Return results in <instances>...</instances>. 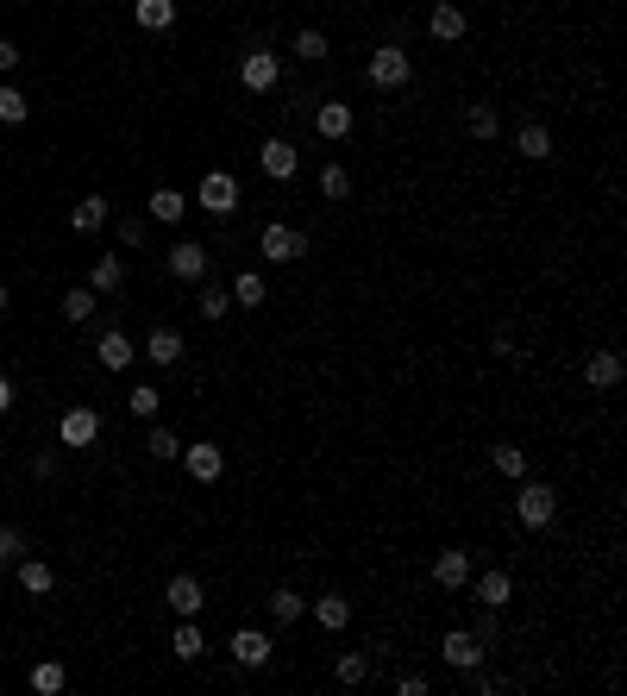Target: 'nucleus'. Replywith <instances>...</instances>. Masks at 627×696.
I'll return each mask as SVG.
<instances>
[{
	"mask_svg": "<svg viewBox=\"0 0 627 696\" xmlns=\"http://www.w3.org/2000/svg\"><path fill=\"white\" fill-rule=\"evenodd\" d=\"M364 82L377 88V95H402V88L414 82V57L402 51V44H377L364 63Z\"/></svg>",
	"mask_w": 627,
	"mask_h": 696,
	"instance_id": "obj_1",
	"label": "nucleus"
},
{
	"mask_svg": "<svg viewBox=\"0 0 627 696\" xmlns=\"http://www.w3.org/2000/svg\"><path fill=\"white\" fill-rule=\"evenodd\" d=\"M195 207H201L207 220H232V214L245 207L239 176H232V170H207V176H201V189H195Z\"/></svg>",
	"mask_w": 627,
	"mask_h": 696,
	"instance_id": "obj_2",
	"label": "nucleus"
},
{
	"mask_svg": "<svg viewBox=\"0 0 627 696\" xmlns=\"http://www.w3.org/2000/svg\"><path fill=\"white\" fill-rule=\"evenodd\" d=\"M552 515H559V490H552V483H527L521 477V490H515V521L521 527H552Z\"/></svg>",
	"mask_w": 627,
	"mask_h": 696,
	"instance_id": "obj_3",
	"label": "nucleus"
},
{
	"mask_svg": "<svg viewBox=\"0 0 627 696\" xmlns=\"http://www.w3.org/2000/svg\"><path fill=\"white\" fill-rule=\"evenodd\" d=\"M258 251H264V264H295V258H308V232L270 220V226L258 232Z\"/></svg>",
	"mask_w": 627,
	"mask_h": 696,
	"instance_id": "obj_4",
	"label": "nucleus"
},
{
	"mask_svg": "<svg viewBox=\"0 0 627 696\" xmlns=\"http://www.w3.org/2000/svg\"><path fill=\"white\" fill-rule=\"evenodd\" d=\"M57 439L69 452H88L101 439V408H88V402H76V408H63L57 414Z\"/></svg>",
	"mask_w": 627,
	"mask_h": 696,
	"instance_id": "obj_5",
	"label": "nucleus"
},
{
	"mask_svg": "<svg viewBox=\"0 0 627 696\" xmlns=\"http://www.w3.org/2000/svg\"><path fill=\"white\" fill-rule=\"evenodd\" d=\"M226 653H232V665H239V671H264L276 646H270L264 628H232V646H226Z\"/></svg>",
	"mask_w": 627,
	"mask_h": 696,
	"instance_id": "obj_6",
	"label": "nucleus"
},
{
	"mask_svg": "<svg viewBox=\"0 0 627 696\" xmlns=\"http://www.w3.org/2000/svg\"><path fill=\"white\" fill-rule=\"evenodd\" d=\"M276 76H283V57H276V51H245L239 57V82L251 88V95H270Z\"/></svg>",
	"mask_w": 627,
	"mask_h": 696,
	"instance_id": "obj_7",
	"label": "nucleus"
},
{
	"mask_svg": "<svg viewBox=\"0 0 627 696\" xmlns=\"http://www.w3.org/2000/svg\"><path fill=\"white\" fill-rule=\"evenodd\" d=\"M439 659H446L452 671H471V665H483V659H490V646H483L471 628H452L446 640H439Z\"/></svg>",
	"mask_w": 627,
	"mask_h": 696,
	"instance_id": "obj_8",
	"label": "nucleus"
},
{
	"mask_svg": "<svg viewBox=\"0 0 627 696\" xmlns=\"http://www.w3.org/2000/svg\"><path fill=\"white\" fill-rule=\"evenodd\" d=\"M258 164H264V176H270V182H295V170H301V151H295V138H264Z\"/></svg>",
	"mask_w": 627,
	"mask_h": 696,
	"instance_id": "obj_9",
	"label": "nucleus"
},
{
	"mask_svg": "<svg viewBox=\"0 0 627 696\" xmlns=\"http://www.w3.org/2000/svg\"><path fill=\"white\" fill-rule=\"evenodd\" d=\"M170 276L176 283H207V245H195V239H182V245H170Z\"/></svg>",
	"mask_w": 627,
	"mask_h": 696,
	"instance_id": "obj_10",
	"label": "nucleus"
},
{
	"mask_svg": "<svg viewBox=\"0 0 627 696\" xmlns=\"http://www.w3.org/2000/svg\"><path fill=\"white\" fill-rule=\"evenodd\" d=\"M427 32H433L439 44H458L464 32H471V13H464V7H458V0H439V7L427 13Z\"/></svg>",
	"mask_w": 627,
	"mask_h": 696,
	"instance_id": "obj_11",
	"label": "nucleus"
},
{
	"mask_svg": "<svg viewBox=\"0 0 627 696\" xmlns=\"http://www.w3.org/2000/svg\"><path fill=\"white\" fill-rule=\"evenodd\" d=\"M352 126H358L352 101H320V107H314V132L333 138V145H339V138H352Z\"/></svg>",
	"mask_w": 627,
	"mask_h": 696,
	"instance_id": "obj_12",
	"label": "nucleus"
},
{
	"mask_svg": "<svg viewBox=\"0 0 627 696\" xmlns=\"http://www.w3.org/2000/svg\"><path fill=\"white\" fill-rule=\"evenodd\" d=\"M182 464H189V477H195V483H220V471H226V452L214 446V439H195V446L182 452Z\"/></svg>",
	"mask_w": 627,
	"mask_h": 696,
	"instance_id": "obj_13",
	"label": "nucleus"
},
{
	"mask_svg": "<svg viewBox=\"0 0 627 696\" xmlns=\"http://www.w3.org/2000/svg\"><path fill=\"white\" fill-rule=\"evenodd\" d=\"M464 590L477 596V609H502V602H515V577H508V571H483Z\"/></svg>",
	"mask_w": 627,
	"mask_h": 696,
	"instance_id": "obj_14",
	"label": "nucleus"
},
{
	"mask_svg": "<svg viewBox=\"0 0 627 696\" xmlns=\"http://www.w3.org/2000/svg\"><path fill=\"white\" fill-rule=\"evenodd\" d=\"M182 352H189V345H182V333H176V327H151L145 358H151L157 370H176V364H182Z\"/></svg>",
	"mask_w": 627,
	"mask_h": 696,
	"instance_id": "obj_15",
	"label": "nucleus"
},
{
	"mask_svg": "<svg viewBox=\"0 0 627 696\" xmlns=\"http://www.w3.org/2000/svg\"><path fill=\"white\" fill-rule=\"evenodd\" d=\"M95 358H101V370H126V364L138 358V345H132V333H126V327H107V333H101V345H95Z\"/></svg>",
	"mask_w": 627,
	"mask_h": 696,
	"instance_id": "obj_16",
	"label": "nucleus"
},
{
	"mask_svg": "<svg viewBox=\"0 0 627 696\" xmlns=\"http://www.w3.org/2000/svg\"><path fill=\"white\" fill-rule=\"evenodd\" d=\"M88 289H95V295H120V289H126V258H120V251H101V258H95V270H88Z\"/></svg>",
	"mask_w": 627,
	"mask_h": 696,
	"instance_id": "obj_17",
	"label": "nucleus"
},
{
	"mask_svg": "<svg viewBox=\"0 0 627 696\" xmlns=\"http://www.w3.org/2000/svg\"><path fill=\"white\" fill-rule=\"evenodd\" d=\"M164 602H170L176 615H201V609H207V590H201V577H189V571H182V577H170Z\"/></svg>",
	"mask_w": 627,
	"mask_h": 696,
	"instance_id": "obj_18",
	"label": "nucleus"
},
{
	"mask_svg": "<svg viewBox=\"0 0 627 696\" xmlns=\"http://www.w3.org/2000/svg\"><path fill=\"white\" fill-rule=\"evenodd\" d=\"M433 584L439 590H464L471 584V552H439L433 559Z\"/></svg>",
	"mask_w": 627,
	"mask_h": 696,
	"instance_id": "obj_19",
	"label": "nucleus"
},
{
	"mask_svg": "<svg viewBox=\"0 0 627 696\" xmlns=\"http://www.w3.org/2000/svg\"><path fill=\"white\" fill-rule=\"evenodd\" d=\"M264 609H270V621H276V628H289V621H301V615H308V596H301V590H289V584H276Z\"/></svg>",
	"mask_w": 627,
	"mask_h": 696,
	"instance_id": "obj_20",
	"label": "nucleus"
},
{
	"mask_svg": "<svg viewBox=\"0 0 627 696\" xmlns=\"http://www.w3.org/2000/svg\"><path fill=\"white\" fill-rule=\"evenodd\" d=\"M308 615H314V621H320V628H327V634H339L345 621H352V602H345L339 590H327V596H314V602H308Z\"/></svg>",
	"mask_w": 627,
	"mask_h": 696,
	"instance_id": "obj_21",
	"label": "nucleus"
},
{
	"mask_svg": "<svg viewBox=\"0 0 627 696\" xmlns=\"http://www.w3.org/2000/svg\"><path fill=\"white\" fill-rule=\"evenodd\" d=\"M145 207H151V220H157V226H176L182 214H189V195L164 182V189H151V201H145Z\"/></svg>",
	"mask_w": 627,
	"mask_h": 696,
	"instance_id": "obj_22",
	"label": "nucleus"
},
{
	"mask_svg": "<svg viewBox=\"0 0 627 696\" xmlns=\"http://www.w3.org/2000/svg\"><path fill=\"white\" fill-rule=\"evenodd\" d=\"M584 383L590 389H615L621 383V352H590L584 358Z\"/></svg>",
	"mask_w": 627,
	"mask_h": 696,
	"instance_id": "obj_23",
	"label": "nucleus"
},
{
	"mask_svg": "<svg viewBox=\"0 0 627 696\" xmlns=\"http://www.w3.org/2000/svg\"><path fill=\"white\" fill-rule=\"evenodd\" d=\"M464 132H471V138H496L502 132L496 101H471V107H464Z\"/></svg>",
	"mask_w": 627,
	"mask_h": 696,
	"instance_id": "obj_24",
	"label": "nucleus"
},
{
	"mask_svg": "<svg viewBox=\"0 0 627 696\" xmlns=\"http://www.w3.org/2000/svg\"><path fill=\"white\" fill-rule=\"evenodd\" d=\"M515 151H521V157H533V164H546V157H552V132H546L540 120H527V126L515 132Z\"/></svg>",
	"mask_w": 627,
	"mask_h": 696,
	"instance_id": "obj_25",
	"label": "nucleus"
},
{
	"mask_svg": "<svg viewBox=\"0 0 627 696\" xmlns=\"http://www.w3.org/2000/svg\"><path fill=\"white\" fill-rule=\"evenodd\" d=\"M232 301H239V308H264V301H270V289H264V276L258 270H239V276H232V289H226Z\"/></svg>",
	"mask_w": 627,
	"mask_h": 696,
	"instance_id": "obj_26",
	"label": "nucleus"
},
{
	"mask_svg": "<svg viewBox=\"0 0 627 696\" xmlns=\"http://www.w3.org/2000/svg\"><path fill=\"white\" fill-rule=\"evenodd\" d=\"M57 308H63V320H69V327H82V320H88V314L101 308V295L88 289V283H76V289H69V295L57 301Z\"/></svg>",
	"mask_w": 627,
	"mask_h": 696,
	"instance_id": "obj_27",
	"label": "nucleus"
},
{
	"mask_svg": "<svg viewBox=\"0 0 627 696\" xmlns=\"http://www.w3.org/2000/svg\"><path fill=\"white\" fill-rule=\"evenodd\" d=\"M13 571H19V584H26L32 596H51V590H57V571L44 565V559H19Z\"/></svg>",
	"mask_w": 627,
	"mask_h": 696,
	"instance_id": "obj_28",
	"label": "nucleus"
},
{
	"mask_svg": "<svg viewBox=\"0 0 627 696\" xmlns=\"http://www.w3.org/2000/svg\"><path fill=\"white\" fill-rule=\"evenodd\" d=\"M138 26L145 32H170L176 26V0H138Z\"/></svg>",
	"mask_w": 627,
	"mask_h": 696,
	"instance_id": "obj_29",
	"label": "nucleus"
},
{
	"mask_svg": "<svg viewBox=\"0 0 627 696\" xmlns=\"http://www.w3.org/2000/svg\"><path fill=\"white\" fill-rule=\"evenodd\" d=\"M26 113H32V101H26V88H13V82H0V126H26Z\"/></svg>",
	"mask_w": 627,
	"mask_h": 696,
	"instance_id": "obj_30",
	"label": "nucleus"
},
{
	"mask_svg": "<svg viewBox=\"0 0 627 696\" xmlns=\"http://www.w3.org/2000/svg\"><path fill=\"white\" fill-rule=\"evenodd\" d=\"M69 226H76V232H101V226H107V201H101V195L76 201V207H69Z\"/></svg>",
	"mask_w": 627,
	"mask_h": 696,
	"instance_id": "obj_31",
	"label": "nucleus"
},
{
	"mask_svg": "<svg viewBox=\"0 0 627 696\" xmlns=\"http://www.w3.org/2000/svg\"><path fill=\"white\" fill-rule=\"evenodd\" d=\"M170 653H176V659H201V653H207V640H201V628H195V615H182V628L170 634Z\"/></svg>",
	"mask_w": 627,
	"mask_h": 696,
	"instance_id": "obj_32",
	"label": "nucleus"
},
{
	"mask_svg": "<svg viewBox=\"0 0 627 696\" xmlns=\"http://www.w3.org/2000/svg\"><path fill=\"white\" fill-rule=\"evenodd\" d=\"M63 684H69L63 659H38V665H32V690H38V696H57Z\"/></svg>",
	"mask_w": 627,
	"mask_h": 696,
	"instance_id": "obj_33",
	"label": "nucleus"
},
{
	"mask_svg": "<svg viewBox=\"0 0 627 696\" xmlns=\"http://www.w3.org/2000/svg\"><path fill=\"white\" fill-rule=\"evenodd\" d=\"M289 51H295L301 63H320V57H327V51H333V44H327V32H320V26H301V32H295V44H289Z\"/></svg>",
	"mask_w": 627,
	"mask_h": 696,
	"instance_id": "obj_34",
	"label": "nucleus"
},
{
	"mask_svg": "<svg viewBox=\"0 0 627 696\" xmlns=\"http://www.w3.org/2000/svg\"><path fill=\"white\" fill-rule=\"evenodd\" d=\"M145 452H151L157 464H170V458H182V439H176L170 427H151V433H145Z\"/></svg>",
	"mask_w": 627,
	"mask_h": 696,
	"instance_id": "obj_35",
	"label": "nucleus"
},
{
	"mask_svg": "<svg viewBox=\"0 0 627 696\" xmlns=\"http://www.w3.org/2000/svg\"><path fill=\"white\" fill-rule=\"evenodd\" d=\"M195 301H201V320H226V314H232V295H226L220 283H201Z\"/></svg>",
	"mask_w": 627,
	"mask_h": 696,
	"instance_id": "obj_36",
	"label": "nucleus"
},
{
	"mask_svg": "<svg viewBox=\"0 0 627 696\" xmlns=\"http://www.w3.org/2000/svg\"><path fill=\"white\" fill-rule=\"evenodd\" d=\"M490 464H496L502 477H527V452L508 446V439H502V446H490Z\"/></svg>",
	"mask_w": 627,
	"mask_h": 696,
	"instance_id": "obj_37",
	"label": "nucleus"
},
{
	"mask_svg": "<svg viewBox=\"0 0 627 696\" xmlns=\"http://www.w3.org/2000/svg\"><path fill=\"white\" fill-rule=\"evenodd\" d=\"M333 671H339V684H345V690H358V684L370 678V653H339Z\"/></svg>",
	"mask_w": 627,
	"mask_h": 696,
	"instance_id": "obj_38",
	"label": "nucleus"
},
{
	"mask_svg": "<svg viewBox=\"0 0 627 696\" xmlns=\"http://www.w3.org/2000/svg\"><path fill=\"white\" fill-rule=\"evenodd\" d=\"M126 408H132V421H157V408H164V396H157L151 383H138L132 396H126Z\"/></svg>",
	"mask_w": 627,
	"mask_h": 696,
	"instance_id": "obj_39",
	"label": "nucleus"
},
{
	"mask_svg": "<svg viewBox=\"0 0 627 696\" xmlns=\"http://www.w3.org/2000/svg\"><path fill=\"white\" fill-rule=\"evenodd\" d=\"M320 195H327V201H345V195H352V176H345V164H327V170H320Z\"/></svg>",
	"mask_w": 627,
	"mask_h": 696,
	"instance_id": "obj_40",
	"label": "nucleus"
},
{
	"mask_svg": "<svg viewBox=\"0 0 627 696\" xmlns=\"http://www.w3.org/2000/svg\"><path fill=\"white\" fill-rule=\"evenodd\" d=\"M19 559H26V533L7 521V527H0V565H19Z\"/></svg>",
	"mask_w": 627,
	"mask_h": 696,
	"instance_id": "obj_41",
	"label": "nucleus"
},
{
	"mask_svg": "<svg viewBox=\"0 0 627 696\" xmlns=\"http://www.w3.org/2000/svg\"><path fill=\"white\" fill-rule=\"evenodd\" d=\"M113 232H120V245H145V220H138V214H120Z\"/></svg>",
	"mask_w": 627,
	"mask_h": 696,
	"instance_id": "obj_42",
	"label": "nucleus"
},
{
	"mask_svg": "<svg viewBox=\"0 0 627 696\" xmlns=\"http://www.w3.org/2000/svg\"><path fill=\"white\" fill-rule=\"evenodd\" d=\"M396 690H402V696H427V678H421V671H402Z\"/></svg>",
	"mask_w": 627,
	"mask_h": 696,
	"instance_id": "obj_43",
	"label": "nucleus"
},
{
	"mask_svg": "<svg viewBox=\"0 0 627 696\" xmlns=\"http://www.w3.org/2000/svg\"><path fill=\"white\" fill-rule=\"evenodd\" d=\"M13 69H19V44L0 38V76H13Z\"/></svg>",
	"mask_w": 627,
	"mask_h": 696,
	"instance_id": "obj_44",
	"label": "nucleus"
},
{
	"mask_svg": "<svg viewBox=\"0 0 627 696\" xmlns=\"http://www.w3.org/2000/svg\"><path fill=\"white\" fill-rule=\"evenodd\" d=\"M32 477H38V483H44V477H57V458H51V452H38V458H32Z\"/></svg>",
	"mask_w": 627,
	"mask_h": 696,
	"instance_id": "obj_45",
	"label": "nucleus"
},
{
	"mask_svg": "<svg viewBox=\"0 0 627 696\" xmlns=\"http://www.w3.org/2000/svg\"><path fill=\"white\" fill-rule=\"evenodd\" d=\"M13 408V383H7V370H0V414Z\"/></svg>",
	"mask_w": 627,
	"mask_h": 696,
	"instance_id": "obj_46",
	"label": "nucleus"
},
{
	"mask_svg": "<svg viewBox=\"0 0 627 696\" xmlns=\"http://www.w3.org/2000/svg\"><path fill=\"white\" fill-rule=\"evenodd\" d=\"M13 308V295H7V283H0V314H7Z\"/></svg>",
	"mask_w": 627,
	"mask_h": 696,
	"instance_id": "obj_47",
	"label": "nucleus"
}]
</instances>
